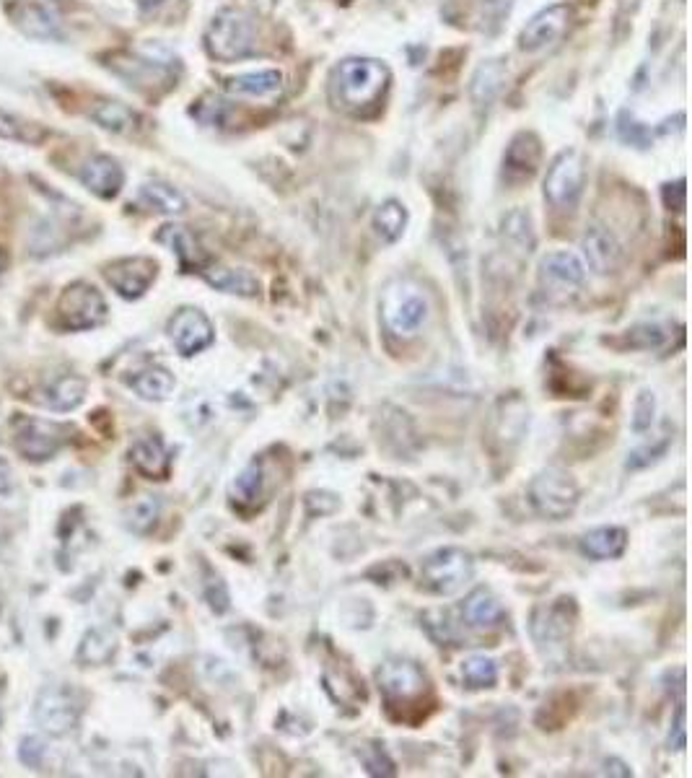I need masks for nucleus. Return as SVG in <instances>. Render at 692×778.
Instances as JSON below:
<instances>
[{
  "mask_svg": "<svg viewBox=\"0 0 692 778\" xmlns=\"http://www.w3.org/2000/svg\"><path fill=\"white\" fill-rule=\"evenodd\" d=\"M392 73L384 63L371 58H348L335 65L330 76V99L337 109L361 115L379 102L387 91Z\"/></svg>",
  "mask_w": 692,
  "mask_h": 778,
  "instance_id": "1",
  "label": "nucleus"
},
{
  "mask_svg": "<svg viewBox=\"0 0 692 778\" xmlns=\"http://www.w3.org/2000/svg\"><path fill=\"white\" fill-rule=\"evenodd\" d=\"M205 50L218 63H236L257 50V21L242 8H223L205 32Z\"/></svg>",
  "mask_w": 692,
  "mask_h": 778,
  "instance_id": "2",
  "label": "nucleus"
},
{
  "mask_svg": "<svg viewBox=\"0 0 692 778\" xmlns=\"http://www.w3.org/2000/svg\"><path fill=\"white\" fill-rule=\"evenodd\" d=\"M381 319L397 338H415L428 319V296L418 283L397 278L381 294Z\"/></svg>",
  "mask_w": 692,
  "mask_h": 778,
  "instance_id": "3",
  "label": "nucleus"
},
{
  "mask_svg": "<svg viewBox=\"0 0 692 778\" xmlns=\"http://www.w3.org/2000/svg\"><path fill=\"white\" fill-rule=\"evenodd\" d=\"M529 501H532L534 511L540 517L560 522V519H568L578 509L581 488H578L571 472L560 470V467H550V470H542L529 483Z\"/></svg>",
  "mask_w": 692,
  "mask_h": 778,
  "instance_id": "4",
  "label": "nucleus"
},
{
  "mask_svg": "<svg viewBox=\"0 0 692 778\" xmlns=\"http://www.w3.org/2000/svg\"><path fill=\"white\" fill-rule=\"evenodd\" d=\"M70 434H76V428L73 426L42 421V418H29V415H21V418L13 421L16 449H19L29 462L52 460V457L68 444Z\"/></svg>",
  "mask_w": 692,
  "mask_h": 778,
  "instance_id": "5",
  "label": "nucleus"
},
{
  "mask_svg": "<svg viewBox=\"0 0 692 778\" xmlns=\"http://www.w3.org/2000/svg\"><path fill=\"white\" fill-rule=\"evenodd\" d=\"M475 574V561L472 555L462 548H441L428 555L420 568L423 587L433 594H457Z\"/></svg>",
  "mask_w": 692,
  "mask_h": 778,
  "instance_id": "6",
  "label": "nucleus"
},
{
  "mask_svg": "<svg viewBox=\"0 0 692 778\" xmlns=\"http://www.w3.org/2000/svg\"><path fill=\"white\" fill-rule=\"evenodd\" d=\"M83 714V698L70 685H50L39 693L34 721L52 737H63L78 727Z\"/></svg>",
  "mask_w": 692,
  "mask_h": 778,
  "instance_id": "7",
  "label": "nucleus"
},
{
  "mask_svg": "<svg viewBox=\"0 0 692 778\" xmlns=\"http://www.w3.org/2000/svg\"><path fill=\"white\" fill-rule=\"evenodd\" d=\"M586 161L576 148H568L550 164L545 177V198L553 208L573 211L584 195Z\"/></svg>",
  "mask_w": 692,
  "mask_h": 778,
  "instance_id": "8",
  "label": "nucleus"
},
{
  "mask_svg": "<svg viewBox=\"0 0 692 778\" xmlns=\"http://www.w3.org/2000/svg\"><path fill=\"white\" fill-rule=\"evenodd\" d=\"M107 319V301L91 283H73L58 301V322L63 330H94Z\"/></svg>",
  "mask_w": 692,
  "mask_h": 778,
  "instance_id": "9",
  "label": "nucleus"
},
{
  "mask_svg": "<svg viewBox=\"0 0 692 778\" xmlns=\"http://www.w3.org/2000/svg\"><path fill=\"white\" fill-rule=\"evenodd\" d=\"M376 683L387 698V706L413 703L428 693V677L415 662L407 659H389L376 672Z\"/></svg>",
  "mask_w": 692,
  "mask_h": 778,
  "instance_id": "10",
  "label": "nucleus"
},
{
  "mask_svg": "<svg viewBox=\"0 0 692 778\" xmlns=\"http://www.w3.org/2000/svg\"><path fill=\"white\" fill-rule=\"evenodd\" d=\"M156 275H159V265L151 257H125V260L109 262L104 268V281L127 301L146 294L156 281Z\"/></svg>",
  "mask_w": 692,
  "mask_h": 778,
  "instance_id": "11",
  "label": "nucleus"
},
{
  "mask_svg": "<svg viewBox=\"0 0 692 778\" xmlns=\"http://www.w3.org/2000/svg\"><path fill=\"white\" fill-rule=\"evenodd\" d=\"M166 330H169V338H172L174 348H177L182 356L203 353L205 348H210L213 340H216L213 322L195 307L179 309V312L169 319V327H166Z\"/></svg>",
  "mask_w": 692,
  "mask_h": 778,
  "instance_id": "12",
  "label": "nucleus"
},
{
  "mask_svg": "<svg viewBox=\"0 0 692 778\" xmlns=\"http://www.w3.org/2000/svg\"><path fill=\"white\" fill-rule=\"evenodd\" d=\"M573 21V8L568 3H555V6L542 8L537 16H532L524 29H521L519 47L524 52H537L542 47L558 42L563 34L571 29Z\"/></svg>",
  "mask_w": 692,
  "mask_h": 778,
  "instance_id": "13",
  "label": "nucleus"
},
{
  "mask_svg": "<svg viewBox=\"0 0 692 778\" xmlns=\"http://www.w3.org/2000/svg\"><path fill=\"white\" fill-rule=\"evenodd\" d=\"M542 159V146L540 138L534 133H519L514 141L508 143L506 156H503V177L511 182V185H521V182H529L537 172Z\"/></svg>",
  "mask_w": 692,
  "mask_h": 778,
  "instance_id": "14",
  "label": "nucleus"
},
{
  "mask_svg": "<svg viewBox=\"0 0 692 778\" xmlns=\"http://www.w3.org/2000/svg\"><path fill=\"white\" fill-rule=\"evenodd\" d=\"M581 249H584L586 265L597 275H610L620 268L623 260V247L617 242V236L604 226H589L581 239Z\"/></svg>",
  "mask_w": 692,
  "mask_h": 778,
  "instance_id": "15",
  "label": "nucleus"
},
{
  "mask_svg": "<svg viewBox=\"0 0 692 778\" xmlns=\"http://www.w3.org/2000/svg\"><path fill=\"white\" fill-rule=\"evenodd\" d=\"M573 620H576V605L573 600L550 602L545 607H537L532 618V636L537 644H555L571 633Z\"/></svg>",
  "mask_w": 692,
  "mask_h": 778,
  "instance_id": "16",
  "label": "nucleus"
},
{
  "mask_svg": "<svg viewBox=\"0 0 692 778\" xmlns=\"http://www.w3.org/2000/svg\"><path fill=\"white\" fill-rule=\"evenodd\" d=\"M81 182L96 198H115L125 185V172L112 156H91L81 169Z\"/></svg>",
  "mask_w": 692,
  "mask_h": 778,
  "instance_id": "17",
  "label": "nucleus"
},
{
  "mask_svg": "<svg viewBox=\"0 0 692 778\" xmlns=\"http://www.w3.org/2000/svg\"><path fill=\"white\" fill-rule=\"evenodd\" d=\"M156 239L172 249L174 255L179 257V265H182L185 270H190V273H195V270L200 273V270L208 265V255H205V249L200 247V242L195 239V234H192L190 229H185V226H179V224L161 226V231L156 234Z\"/></svg>",
  "mask_w": 692,
  "mask_h": 778,
  "instance_id": "18",
  "label": "nucleus"
},
{
  "mask_svg": "<svg viewBox=\"0 0 692 778\" xmlns=\"http://www.w3.org/2000/svg\"><path fill=\"white\" fill-rule=\"evenodd\" d=\"M540 275L545 283H553L560 288H578L586 281L584 262L578 260L573 252L558 249V252H547L540 260Z\"/></svg>",
  "mask_w": 692,
  "mask_h": 778,
  "instance_id": "19",
  "label": "nucleus"
},
{
  "mask_svg": "<svg viewBox=\"0 0 692 778\" xmlns=\"http://www.w3.org/2000/svg\"><path fill=\"white\" fill-rule=\"evenodd\" d=\"M130 462L140 475H146L148 480H164L169 475V452H166L164 441L159 436H143L130 449Z\"/></svg>",
  "mask_w": 692,
  "mask_h": 778,
  "instance_id": "20",
  "label": "nucleus"
},
{
  "mask_svg": "<svg viewBox=\"0 0 692 778\" xmlns=\"http://www.w3.org/2000/svg\"><path fill=\"white\" fill-rule=\"evenodd\" d=\"M581 553L594 558V561H615L628 548V530L625 527H597L581 537Z\"/></svg>",
  "mask_w": 692,
  "mask_h": 778,
  "instance_id": "21",
  "label": "nucleus"
},
{
  "mask_svg": "<svg viewBox=\"0 0 692 778\" xmlns=\"http://www.w3.org/2000/svg\"><path fill=\"white\" fill-rule=\"evenodd\" d=\"M86 389L89 382L81 377H60L50 384V387L42 389V397L39 402L45 408L55 410V413H70L76 410L83 400H86Z\"/></svg>",
  "mask_w": 692,
  "mask_h": 778,
  "instance_id": "22",
  "label": "nucleus"
},
{
  "mask_svg": "<svg viewBox=\"0 0 692 778\" xmlns=\"http://www.w3.org/2000/svg\"><path fill=\"white\" fill-rule=\"evenodd\" d=\"M506 83V63L503 60H485L475 71L470 83V96L475 107H490L501 94Z\"/></svg>",
  "mask_w": 692,
  "mask_h": 778,
  "instance_id": "23",
  "label": "nucleus"
},
{
  "mask_svg": "<svg viewBox=\"0 0 692 778\" xmlns=\"http://www.w3.org/2000/svg\"><path fill=\"white\" fill-rule=\"evenodd\" d=\"M205 281L210 283L218 291H226V294H239V296H257L260 294V283L247 270H234L223 268V265H213L208 262L203 270H200Z\"/></svg>",
  "mask_w": 692,
  "mask_h": 778,
  "instance_id": "24",
  "label": "nucleus"
},
{
  "mask_svg": "<svg viewBox=\"0 0 692 778\" xmlns=\"http://www.w3.org/2000/svg\"><path fill=\"white\" fill-rule=\"evenodd\" d=\"M115 60H120V63H109V65H112L122 78H127V81L133 83V86H140V89L156 86V83H161V86H169V83H172V73L166 71L164 63L138 60V58H130V55H120V58Z\"/></svg>",
  "mask_w": 692,
  "mask_h": 778,
  "instance_id": "25",
  "label": "nucleus"
},
{
  "mask_svg": "<svg viewBox=\"0 0 692 778\" xmlns=\"http://www.w3.org/2000/svg\"><path fill=\"white\" fill-rule=\"evenodd\" d=\"M127 384L133 387L135 395L151 402L166 400L174 392V387H177L172 371L161 369V366H148V369L138 371V374L127 379Z\"/></svg>",
  "mask_w": 692,
  "mask_h": 778,
  "instance_id": "26",
  "label": "nucleus"
},
{
  "mask_svg": "<svg viewBox=\"0 0 692 778\" xmlns=\"http://www.w3.org/2000/svg\"><path fill=\"white\" fill-rule=\"evenodd\" d=\"M462 615L472 628H490V625L501 623L503 607L488 589H475V592L464 600Z\"/></svg>",
  "mask_w": 692,
  "mask_h": 778,
  "instance_id": "27",
  "label": "nucleus"
},
{
  "mask_svg": "<svg viewBox=\"0 0 692 778\" xmlns=\"http://www.w3.org/2000/svg\"><path fill=\"white\" fill-rule=\"evenodd\" d=\"M226 89H229L231 94L265 99V96H275L283 91V73L260 71V73H247V76H236L226 81Z\"/></svg>",
  "mask_w": 692,
  "mask_h": 778,
  "instance_id": "28",
  "label": "nucleus"
},
{
  "mask_svg": "<svg viewBox=\"0 0 692 778\" xmlns=\"http://www.w3.org/2000/svg\"><path fill=\"white\" fill-rule=\"evenodd\" d=\"M374 229L381 242H400L407 229V208L400 200H384L374 213Z\"/></svg>",
  "mask_w": 692,
  "mask_h": 778,
  "instance_id": "29",
  "label": "nucleus"
},
{
  "mask_svg": "<svg viewBox=\"0 0 692 778\" xmlns=\"http://www.w3.org/2000/svg\"><path fill=\"white\" fill-rule=\"evenodd\" d=\"M115 651V633L107 631V628H91V631L83 636L81 646H78V659H81L83 664L99 667V664H107L109 659L115 657Z\"/></svg>",
  "mask_w": 692,
  "mask_h": 778,
  "instance_id": "30",
  "label": "nucleus"
},
{
  "mask_svg": "<svg viewBox=\"0 0 692 778\" xmlns=\"http://www.w3.org/2000/svg\"><path fill=\"white\" fill-rule=\"evenodd\" d=\"M140 200L153 208V211L166 213V216H179V213H185L187 200L185 195L174 187L164 185V182H146V185L140 187Z\"/></svg>",
  "mask_w": 692,
  "mask_h": 778,
  "instance_id": "31",
  "label": "nucleus"
},
{
  "mask_svg": "<svg viewBox=\"0 0 692 778\" xmlns=\"http://www.w3.org/2000/svg\"><path fill=\"white\" fill-rule=\"evenodd\" d=\"M501 410L498 413V431L496 436L506 444H516V441L524 436V428L529 426V408L519 397H511V400H501Z\"/></svg>",
  "mask_w": 692,
  "mask_h": 778,
  "instance_id": "32",
  "label": "nucleus"
},
{
  "mask_svg": "<svg viewBox=\"0 0 692 778\" xmlns=\"http://www.w3.org/2000/svg\"><path fill=\"white\" fill-rule=\"evenodd\" d=\"M265 488V467L262 462H249L231 483V498L239 506H254Z\"/></svg>",
  "mask_w": 692,
  "mask_h": 778,
  "instance_id": "33",
  "label": "nucleus"
},
{
  "mask_svg": "<svg viewBox=\"0 0 692 778\" xmlns=\"http://www.w3.org/2000/svg\"><path fill=\"white\" fill-rule=\"evenodd\" d=\"M91 117H94L102 128L112 130V133H130V130L135 128V122H138L133 109L120 102H99L94 107V112H91Z\"/></svg>",
  "mask_w": 692,
  "mask_h": 778,
  "instance_id": "34",
  "label": "nucleus"
},
{
  "mask_svg": "<svg viewBox=\"0 0 692 778\" xmlns=\"http://www.w3.org/2000/svg\"><path fill=\"white\" fill-rule=\"evenodd\" d=\"M159 514H161L159 498L156 496L135 498L133 504L127 506L125 511L127 527H130L133 532H138V535H146V532L153 530V524H156Z\"/></svg>",
  "mask_w": 692,
  "mask_h": 778,
  "instance_id": "35",
  "label": "nucleus"
},
{
  "mask_svg": "<svg viewBox=\"0 0 692 778\" xmlns=\"http://www.w3.org/2000/svg\"><path fill=\"white\" fill-rule=\"evenodd\" d=\"M0 135L8 141L21 143H42L45 141V128H39L34 122L24 120L19 115H11L6 109H0Z\"/></svg>",
  "mask_w": 692,
  "mask_h": 778,
  "instance_id": "36",
  "label": "nucleus"
},
{
  "mask_svg": "<svg viewBox=\"0 0 692 778\" xmlns=\"http://www.w3.org/2000/svg\"><path fill=\"white\" fill-rule=\"evenodd\" d=\"M462 680L467 688L483 690L498 683V667L488 657H470L462 662Z\"/></svg>",
  "mask_w": 692,
  "mask_h": 778,
  "instance_id": "37",
  "label": "nucleus"
},
{
  "mask_svg": "<svg viewBox=\"0 0 692 778\" xmlns=\"http://www.w3.org/2000/svg\"><path fill=\"white\" fill-rule=\"evenodd\" d=\"M19 29L29 37L37 39H55L58 37V26L47 16L39 6H24L19 13Z\"/></svg>",
  "mask_w": 692,
  "mask_h": 778,
  "instance_id": "38",
  "label": "nucleus"
},
{
  "mask_svg": "<svg viewBox=\"0 0 692 778\" xmlns=\"http://www.w3.org/2000/svg\"><path fill=\"white\" fill-rule=\"evenodd\" d=\"M669 332L664 325H638L623 335V348L630 351H651L667 343Z\"/></svg>",
  "mask_w": 692,
  "mask_h": 778,
  "instance_id": "39",
  "label": "nucleus"
},
{
  "mask_svg": "<svg viewBox=\"0 0 692 778\" xmlns=\"http://www.w3.org/2000/svg\"><path fill=\"white\" fill-rule=\"evenodd\" d=\"M503 231H506L514 242H519L527 252H532L534 234H532V218H529V213L524 211L508 213L506 221H503Z\"/></svg>",
  "mask_w": 692,
  "mask_h": 778,
  "instance_id": "40",
  "label": "nucleus"
},
{
  "mask_svg": "<svg viewBox=\"0 0 692 778\" xmlns=\"http://www.w3.org/2000/svg\"><path fill=\"white\" fill-rule=\"evenodd\" d=\"M656 415V395L651 389H641L638 397H635L633 405V431L635 434H643L648 428L654 426Z\"/></svg>",
  "mask_w": 692,
  "mask_h": 778,
  "instance_id": "41",
  "label": "nucleus"
},
{
  "mask_svg": "<svg viewBox=\"0 0 692 778\" xmlns=\"http://www.w3.org/2000/svg\"><path fill=\"white\" fill-rule=\"evenodd\" d=\"M617 130H620V138H623L625 143H630V146H638V148L651 146V130H648L643 122L635 120L630 112H623V115H620V120H617Z\"/></svg>",
  "mask_w": 692,
  "mask_h": 778,
  "instance_id": "42",
  "label": "nucleus"
},
{
  "mask_svg": "<svg viewBox=\"0 0 692 778\" xmlns=\"http://www.w3.org/2000/svg\"><path fill=\"white\" fill-rule=\"evenodd\" d=\"M47 755V742L42 737H24L19 742V760L26 768H39Z\"/></svg>",
  "mask_w": 692,
  "mask_h": 778,
  "instance_id": "43",
  "label": "nucleus"
},
{
  "mask_svg": "<svg viewBox=\"0 0 692 778\" xmlns=\"http://www.w3.org/2000/svg\"><path fill=\"white\" fill-rule=\"evenodd\" d=\"M664 205H667L669 211H685V203H687V187H685V179H677V182H669V185H664Z\"/></svg>",
  "mask_w": 692,
  "mask_h": 778,
  "instance_id": "44",
  "label": "nucleus"
},
{
  "mask_svg": "<svg viewBox=\"0 0 692 778\" xmlns=\"http://www.w3.org/2000/svg\"><path fill=\"white\" fill-rule=\"evenodd\" d=\"M669 745L674 750H685L687 745V729H685V706L677 708V721H674V737L669 734Z\"/></svg>",
  "mask_w": 692,
  "mask_h": 778,
  "instance_id": "45",
  "label": "nucleus"
},
{
  "mask_svg": "<svg viewBox=\"0 0 692 778\" xmlns=\"http://www.w3.org/2000/svg\"><path fill=\"white\" fill-rule=\"evenodd\" d=\"M13 493V470L3 457H0V496H11Z\"/></svg>",
  "mask_w": 692,
  "mask_h": 778,
  "instance_id": "46",
  "label": "nucleus"
},
{
  "mask_svg": "<svg viewBox=\"0 0 692 778\" xmlns=\"http://www.w3.org/2000/svg\"><path fill=\"white\" fill-rule=\"evenodd\" d=\"M138 3H140V6H156V3H164V0H138Z\"/></svg>",
  "mask_w": 692,
  "mask_h": 778,
  "instance_id": "47",
  "label": "nucleus"
},
{
  "mask_svg": "<svg viewBox=\"0 0 692 778\" xmlns=\"http://www.w3.org/2000/svg\"><path fill=\"white\" fill-rule=\"evenodd\" d=\"M3 268H6V260H3V255H0V273H3Z\"/></svg>",
  "mask_w": 692,
  "mask_h": 778,
  "instance_id": "48",
  "label": "nucleus"
}]
</instances>
